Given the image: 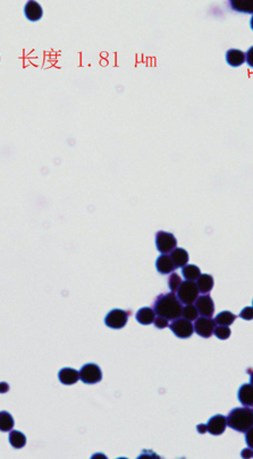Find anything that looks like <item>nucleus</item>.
<instances>
[{
    "mask_svg": "<svg viewBox=\"0 0 253 459\" xmlns=\"http://www.w3.org/2000/svg\"><path fill=\"white\" fill-rule=\"evenodd\" d=\"M182 303L176 297L175 293L161 294L156 298L152 310L154 314L165 317L166 320H175L182 315Z\"/></svg>",
    "mask_w": 253,
    "mask_h": 459,
    "instance_id": "1",
    "label": "nucleus"
},
{
    "mask_svg": "<svg viewBox=\"0 0 253 459\" xmlns=\"http://www.w3.org/2000/svg\"><path fill=\"white\" fill-rule=\"evenodd\" d=\"M229 428L237 432L246 433L250 431L253 424V410L251 407H237L229 411L226 418Z\"/></svg>",
    "mask_w": 253,
    "mask_h": 459,
    "instance_id": "2",
    "label": "nucleus"
},
{
    "mask_svg": "<svg viewBox=\"0 0 253 459\" xmlns=\"http://www.w3.org/2000/svg\"><path fill=\"white\" fill-rule=\"evenodd\" d=\"M176 294H177L176 297L179 298V301L182 304H185V305L193 304L195 302V299L199 297L198 287H196L194 282H190V280L182 282Z\"/></svg>",
    "mask_w": 253,
    "mask_h": 459,
    "instance_id": "3",
    "label": "nucleus"
},
{
    "mask_svg": "<svg viewBox=\"0 0 253 459\" xmlns=\"http://www.w3.org/2000/svg\"><path fill=\"white\" fill-rule=\"evenodd\" d=\"M130 313L119 308H114L105 317V325L114 330H119L128 325Z\"/></svg>",
    "mask_w": 253,
    "mask_h": 459,
    "instance_id": "4",
    "label": "nucleus"
},
{
    "mask_svg": "<svg viewBox=\"0 0 253 459\" xmlns=\"http://www.w3.org/2000/svg\"><path fill=\"white\" fill-rule=\"evenodd\" d=\"M79 379L86 385H96L102 380V372L97 364L88 363L79 370Z\"/></svg>",
    "mask_w": 253,
    "mask_h": 459,
    "instance_id": "5",
    "label": "nucleus"
},
{
    "mask_svg": "<svg viewBox=\"0 0 253 459\" xmlns=\"http://www.w3.org/2000/svg\"><path fill=\"white\" fill-rule=\"evenodd\" d=\"M156 246L161 254H167L177 247V240L173 234L160 231L156 234Z\"/></svg>",
    "mask_w": 253,
    "mask_h": 459,
    "instance_id": "6",
    "label": "nucleus"
},
{
    "mask_svg": "<svg viewBox=\"0 0 253 459\" xmlns=\"http://www.w3.org/2000/svg\"><path fill=\"white\" fill-rule=\"evenodd\" d=\"M171 328L173 334H174L177 338L180 339H187L193 335L194 329L193 325L191 321H187L185 318H175L173 320L171 325H168Z\"/></svg>",
    "mask_w": 253,
    "mask_h": 459,
    "instance_id": "7",
    "label": "nucleus"
},
{
    "mask_svg": "<svg viewBox=\"0 0 253 459\" xmlns=\"http://www.w3.org/2000/svg\"><path fill=\"white\" fill-rule=\"evenodd\" d=\"M215 327H216V325H215L214 320H212V317L201 316L195 320L193 329L194 332H196V335L202 337V338L208 339L214 335Z\"/></svg>",
    "mask_w": 253,
    "mask_h": 459,
    "instance_id": "8",
    "label": "nucleus"
},
{
    "mask_svg": "<svg viewBox=\"0 0 253 459\" xmlns=\"http://www.w3.org/2000/svg\"><path fill=\"white\" fill-rule=\"evenodd\" d=\"M195 307L201 316L212 317L215 312V304L210 295H202L195 299Z\"/></svg>",
    "mask_w": 253,
    "mask_h": 459,
    "instance_id": "9",
    "label": "nucleus"
},
{
    "mask_svg": "<svg viewBox=\"0 0 253 459\" xmlns=\"http://www.w3.org/2000/svg\"><path fill=\"white\" fill-rule=\"evenodd\" d=\"M226 426H227L226 416L218 414L209 419L208 423L205 424V430H207V432L213 435H220L225 432Z\"/></svg>",
    "mask_w": 253,
    "mask_h": 459,
    "instance_id": "10",
    "label": "nucleus"
},
{
    "mask_svg": "<svg viewBox=\"0 0 253 459\" xmlns=\"http://www.w3.org/2000/svg\"><path fill=\"white\" fill-rule=\"evenodd\" d=\"M58 379L63 385L72 386L79 380V373L75 369L63 368L58 373Z\"/></svg>",
    "mask_w": 253,
    "mask_h": 459,
    "instance_id": "11",
    "label": "nucleus"
},
{
    "mask_svg": "<svg viewBox=\"0 0 253 459\" xmlns=\"http://www.w3.org/2000/svg\"><path fill=\"white\" fill-rule=\"evenodd\" d=\"M24 13L27 20L31 22H37L41 20L42 15H44V9H42L39 3L31 0V2L26 3L24 7Z\"/></svg>",
    "mask_w": 253,
    "mask_h": 459,
    "instance_id": "12",
    "label": "nucleus"
},
{
    "mask_svg": "<svg viewBox=\"0 0 253 459\" xmlns=\"http://www.w3.org/2000/svg\"><path fill=\"white\" fill-rule=\"evenodd\" d=\"M170 257L173 261V263H174L175 268H183V266H185L187 264V262H189L190 255L184 248L176 247L171 252Z\"/></svg>",
    "mask_w": 253,
    "mask_h": 459,
    "instance_id": "13",
    "label": "nucleus"
},
{
    "mask_svg": "<svg viewBox=\"0 0 253 459\" xmlns=\"http://www.w3.org/2000/svg\"><path fill=\"white\" fill-rule=\"evenodd\" d=\"M156 268L160 274H170L172 272H174V270L176 269L174 263H173V261L171 260L170 255L167 254H161L158 257L156 261Z\"/></svg>",
    "mask_w": 253,
    "mask_h": 459,
    "instance_id": "14",
    "label": "nucleus"
},
{
    "mask_svg": "<svg viewBox=\"0 0 253 459\" xmlns=\"http://www.w3.org/2000/svg\"><path fill=\"white\" fill-rule=\"evenodd\" d=\"M246 59L245 54L238 49H229L226 53V62L232 67H238L244 64Z\"/></svg>",
    "mask_w": 253,
    "mask_h": 459,
    "instance_id": "15",
    "label": "nucleus"
},
{
    "mask_svg": "<svg viewBox=\"0 0 253 459\" xmlns=\"http://www.w3.org/2000/svg\"><path fill=\"white\" fill-rule=\"evenodd\" d=\"M238 400L243 406L251 407L253 405V387L252 385H242L238 389Z\"/></svg>",
    "mask_w": 253,
    "mask_h": 459,
    "instance_id": "16",
    "label": "nucleus"
},
{
    "mask_svg": "<svg viewBox=\"0 0 253 459\" xmlns=\"http://www.w3.org/2000/svg\"><path fill=\"white\" fill-rule=\"evenodd\" d=\"M195 285L198 287V290L200 293L202 294H208L212 292V289L214 288V278L212 274L204 273L200 274V277L195 280Z\"/></svg>",
    "mask_w": 253,
    "mask_h": 459,
    "instance_id": "17",
    "label": "nucleus"
},
{
    "mask_svg": "<svg viewBox=\"0 0 253 459\" xmlns=\"http://www.w3.org/2000/svg\"><path fill=\"white\" fill-rule=\"evenodd\" d=\"M137 321L142 326L152 325L154 320V311L151 307H142L137 312Z\"/></svg>",
    "mask_w": 253,
    "mask_h": 459,
    "instance_id": "18",
    "label": "nucleus"
},
{
    "mask_svg": "<svg viewBox=\"0 0 253 459\" xmlns=\"http://www.w3.org/2000/svg\"><path fill=\"white\" fill-rule=\"evenodd\" d=\"M8 440H9V443L12 444V447L15 449H21L23 447H25V444H26L25 434L20 432V431H16V430L11 431Z\"/></svg>",
    "mask_w": 253,
    "mask_h": 459,
    "instance_id": "19",
    "label": "nucleus"
},
{
    "mask_svg": "<svg viewBox=\"0 0 253 459\" xmlns=\"http://www.w3.org/2000/svg\"><path fill=\"white\" fill-rule=\"evenodd\" d=\"M235 320H236L235 314H233V313L229 311H223V312H220L218 315L215 316L214 322L216 326L229 327L231 325H233Z\"/></svg>",
    "mask_w": 253,
    "mask_h": 459,
    "instance_id": "20",
    "label": "nucleus"
},
{
    "mask_svg": "<svg viewBox=\"0 0 253 459\" xmlns=\"http://www.w3.org/2000/svg\"><path fill=\"white\" fill-rule=\"evenodd\" d=\"M14 425H15V421H14L12 414L5 410L0 411V431L2 432H11Z\"/></svg>",
    "mask_w": 253,
    "mask_h": 459,
    "instance_id": "21",
    "label": "nucleus"
},
{
    "mask_svg": "<svg viewBox=\"0 0 253 459\" xmlns=\"http://www.w3.org/2000/svg\"><path fill=\"white\" fill-rule=\"evenodd\" d=\"M201 271L199 266L195 264H189L182 268V276L185 278V280H190V282H195L196 279L200 277Z\"/></svg>",
    "mask_w": 253,
    "mask_h": 459,
    "instance_id": "22",
    "label": "nucleus"
},
{
    "mask_svg": "<svg viewBox=\"0 0 253 459\" xmlns=\"http://www.w3.org/2000/svg\"><path fill=\"white\" fill-rule=\"evenodd\" d=\"M182 315L183 318H185L187 321H195L199 316V313L196 307L190 304V305H186L185 307L182 308Z\"/></svg>",
    "mask_w": 253,
    "mask_h": 459,
    "instance_id": "23",
    "label": "nucleus"
},
{
    "mask_svg": "<svg viewBox=\"0 0 253 459\" xmlns=\"http://www.w3.org/2000/svg\"><path fill=\"white\" fill-rule=\"evenodd\" d=\"M232 331L229 329V327L226 326H217L214 329V335L217 337L220 340H226L231 337Z\"/></svg>",
    "mask_w": 253,
    "mask_h": 459,
    "instance_id": "24",
    "label": "nucleus"
},
{
    "mask_svg": "<svg viewBox=\"0 0 253 459\" xmlns=\"http://www.w3.org/2000/svg\"><path fill=\"white\" fill-rule=\"evenodd\" d=\"M181 284H182V279L180 277V274L176 272H172V274L170 276V279H168V287H170L171 292L176 293Z\"/></svg>",
    "mask_w": 253,
    "mask_h": 459,
    "instance_id": "25",
    "label": "nucleus"
},
{
    "mask_svg": "<svg viewBox=\"0 0 253 459\" xmlns=\"http://www.w3.org/2000/svg\"><path fill=\"white\" fill-rule=\"evenodd\" d=\"M153 325H154V327H157L158 329H163V328L168 327V325H170V323H168V320H166L165 317L158 315L157 317H154Z\"/></svg>",
    "mask_w": 253,
    "mask_h": 459,
    "instance_id": "26",
    "label": "nucleus"
},
{
    "mask_svg": "<svg viewBox=\"0 0 253 459\" xmlns=\"http://www.w3.org/2000/svg\"><path fill=\"white\" fill-rule=\"evenodd\" d=\"M240 316L242 318H244V320L246 321H250L252 320V316H253V308L252 307H245V308H243L242 312L240 313Z\"/></svg>",
    "mask_w": 253,
    "mask_h": 459,
    "instance_id": "27",
    "label": "nucleus"
},
{
    "mask_svg": "<svg viewBox=\"0 0 253 459\" xmlns=\"http://www.w3.org/2000/svg\"><path fill=\"white\" fill-rule=\"evenodd\" d=\"M9 391V385L7 382H0V393H6Z\"/></svg>",
    "mask_w": 253,
    "mask_h": 459,
    "instance_id": "28",
    "label": "nucleus"
},
{
    "mask_svg": "<svg viewBox=\"0 0 253 459\" xmlns=\"http://www.w3.org/2000/svg\"><path fill=\"white\" fill-rule=\"evenodd\" d=\"M196 429H198L199 433H205V432H207V430H205V424H200V425L196 426Z\"/></svg>",
    "mask_w": 253,
    "mask_h": 459,
    "instance_id": "29",
    "label": "nucleus"
}]
</instances>
